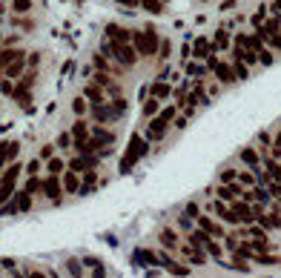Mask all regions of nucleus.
<instances>
[{
    "mask_svg": "<svg viewBox=\"0 0 281 278\" xmlns=\"http://www.w3.org/2000/svg\"><path fill=\"white\" fill-rule=\"evenodd\" d=\"M12 195H15V184H6V181H0V204L12 201Z\"/></svg>",
    "mask_w": 281,
    "mask_h": 278,
    "instance_id": "393cba45",
    "label": "nucleus"
},
{
    "mask_svg": "<svg viewBox=\"0 0 281 278\" xmlns=\"http://www.w3.org/2000/svg\"><path fill=\"white\" fill-rule=\"evenodd\" d=\"M198 227H201L207 235H212V238H224V235H227L218 221H212V218H207V215H198Z\"/></svg>",
    "mask_w": 281,
    "mask_h": 278,
    "instance_id": "423d86ee",
    "label": "nucleus"
},
{
    "mask_svg": "<svg viewBox=\"0 0 281 278\" xmlns=\"http://www.w3.org/2000/svg\"><path fill=\"white\" fill-rule=\"evenodd\" d=\"M267 43H270V46H272V49H281V35L270 37V40H267Z\"/></svg>",
    "mask_w": 281,
    "mask_h": 278,
    "instance_id": "603ef678",
    "label": "nucleus"
},
{
    "mask_svg": "<svg viewBox=\"0 0 281 278\" xmlns=\"http://www.w3.org/2000/svg\"><path fill=\"white\" fill-rule=\"evenodd\" d=\"M92 118H95L98 124H109V121H115V112L106 103H92Z\"/></svg>",
    "mask_w": 281,
    "mask_h": 278,
    "instance_id": "1a4fd4ad",
    "label": "nucleus"
},
{
    "mask_svg": "<svg viewBox=\"0 0 281 278\" xmlns=\"http://www.w3.org/2000/svg\"><path fill=\"white\" fill-rule=\"evenodd\" d=\"M212 72H215V78H218L221 83H232V81H238L236 78V72H232V66H227V63H215V69H212Z\"/></svg>",
    "mask_w": 281,
    "mask_h": 278,
    "instance_id": "f8f14e48",
    "label": "nucleus"
},
{
    "mask_svg": "<svg viewBox=\"0 0 281 278\" xmlns=\"http://www.w3.org/2000/svg\"><path fill=\"white\" fill-rule=\"evenodd\" d=\"M210 52H212V40H207V37H198V40H195L193 54H195V58H210Z\"/></svg>",
    "mask_w": 281,
    "mask_h": 278,
    "instance_id": "a211bd4d",
    "label": "nucleus"
},
{
    "mask_svg": "<svg viewBox=\"0 0 281 278\" xmlns=\"http://www.w3.org/2000/svg\"><path fill=\"white\" fill-rule=\"evenodd\" d=\"M155 112H158V98L144 100V118H147V115H155Z\"/></svg>",
    "mask_w": 281,
    "mask_h": 278,
    "instance_id": "e433bc0d",
    "label": "nucleus"
},
{
    "mask_svg": "<svg viewBox=\"0 0 281 278\" xmlns=\"http://www.w3.org/2000/svg\"><path fill=\"white\" fill-rule=\"evenodd\" d=\"M161 241H164V247L175 250V247H178V235L172 233V230H164V233H161Z\"/></svg>",
    "mask_w": 281,
    "mask_h": 278,
    "instance_id": "cd10ccee",
    "label": "nucleus"
},
{
    "mask_svg": "<svg viewBox=\"0 0 281 278\" xmlns=\"http://www.w3.org/2000/svg\"><path fill=\"white\" fill-rule=\"evenodd\" d=\"M172 121H175V109H172V106H169V109H161L158 118H152L150 126H147V141H161Z\"/></svg>",
    "mask_w": 281,
    "mask_h": 278,
    "instance_id": "7ed1b4c3",
    "label": "nucleus"
},
{
    "mask_svg": "<svg viewBox=\"0 0 281 278\" xmlns=\"http://www.w3.org/2000/svg\"><path fill=\"white\" fill-rule=\"evenodd\" d=\"M241 161L247 163V166H250V170H255V166H258V155H255V149H241Z\"/></svg>",
    "mask_w": 281,
    "mask_h": 278,
    "instance_id": "5701e85b",
    "label": "nucleus"
},
{
    "mask_svg": "<svg viewBox=\"0 0 281 278\" xmlns=\"http://www.w3.org/2000/svg\"><path fill=\"white\" fill-rule=\"evenodd\" d=\"M26 278H46V275L40 272V269H29V272H26Z\"/></svg>",
    "mask_w": 281,
    "mask_h": 278,
    "instance_id": "864d4df0",
    "label": "nucleus"
},
{
    "mask_svg": "<svg viewBox=\"0 0 281 278\" xmlns=\"http://www.w3.org/2000/svg\"><path fill=\"white\" fill-rule=\"evenodd\" d=\"M18 58H26V54H23V49H3V52H0V72H6V66H9V63H15Z\"/></svg>",
    "mask_w": 281,
    "mask_h": 278,
    "instance_id": "ddd939ff",
    "label": "nucleus"
},
{
    "mask_svg": "<svg viewBox=\"0 0 281 278\" xmlns=\"http://www.w3.org/2000/svg\"><path fill=\"white\" fill-rule=\"evenodd\" d=\"M72 138L75 141H89V129L83 121H75V126H72Z\"/></svg>",
    "mask_w": 281,
    "mask_h": 278,
    "instance_id": "4be33fe9",
    "label": "nucleus"
},
{
    "mask_svg": "<svg viewBox=\"0 0 281 278\" xmlns=\"http://www.w3.org/2000/svg\"><path fill=\"white\" fill-rule=\"evenodd\" d=\"M169 49H172V46H169V40H161V49H158V58H169Z\"/></svg>",
    "mask_w": 281,
    "mask_h": 278,
    "instance_id": "37998d69",
    "label": "nucleus"
},
{
    "mask_svg": "<svg viewBox=\"0 0 281 278\" xmlns=\"http://www.w3.org/2000/svg\"><path fill=\"white\" fill-rule=\"evenodd\" d=\"M238 184H244V187H255L258 178H255L253 172H238Z\"/></svg>",
    "mask_w": 281,
    "mask_h": 278,
    "instance_id": "473e14b6",
    "label": "nucleus"
},
{
    "mask_svg": "<svg viewBox=\"0 0 281 278\" xmlns=\"http://www.w3.org/2000/svg\"><path fill=\"white\" fill-rule=\"evenodd\" d=\"M12 9L18 15H26V12H32V0H12Z\"/></svg>",
    "mask_w": 281,
    "mask_h": 278,
    "instance_id": "2f4dec72",
    "label": "nucleus"
},
{
    "mask_svg": "<svg viewBox=\"0 0 281 278\" xmlns=\"http://www.w3.org/2000/svg\"><path fill=\"white\" fill-rule=\"evenodd\" d=\"M15 26H20L23 32H29V29H32V20H23V18H18V20H15Z\"/></svg>",
    "mask_w": 281,
    "mask_h": 278,
    "instance_id": "49530a36",
    "label": "nucleus"
},
{
    "mask_svg": "<svg viewBox=\"0 0 281 278\" xmlns=\"http://www.w3.org/2000/svg\"><path fill=\"white\" fill-rule=\"evenodd\" d=\"M132 46H135V52H138L140 58H155L161 49V37L152 26H147V32H135V35H132Z\"/></svg>",
    "mask_w": 281,
    "mask_h": 278,
    "instance_id": "f257e3e1",
    "label": "nucleus"
},
{
    "mask_svg": "<svg viewBox=\"0 0 281 278\" xmlns=\"http://www.w3.org/2000/svg\"><path fill=\"white\" fill-rule=\"evenodd\" d=\"M15 206H18V212H26V209H32V195H29L26 189L15 195Z\"/></svg>",
    "mask_w": 281,
    "mask_h": 278,
    "instance_id": "aec40b11",
    "label": "nucleus"
},
{
    "mask_svg": "<svg viewBox=\"0 0 281 278\" xmlns=\"http://www.w3.org/2000/svg\"><path fill=\"white\" fill-rule=\"evenodd\" d=\"M135 261H138V264H150V267H158L161 264L158 252H152V250H135Z\"/></svg>",
    "mask_w": 281,
    "mask_h": 278,
    "instance_id": "4468645a",
    "label": "nucleus"
},
{
    "mask_svg": "<svg viewBox=\"0 0 281 278\" xmlns=\"http://www.w3.org/2000/svg\"><path fill=\"white\" fill-rule=\"evenodd\" d=\"M0 92H3V95H15V86H12L9 78H3V81H0Z\"/></svg>",
    "mask_w": 281,
    "mask_h": 278,
    "instance_id": "ea45409f",
    "label": "nucleus"
},
{
    "mask_svg": "<svg viewBox=\"0 0 281 278\" xmlns=\"http://www.w3.org/2000/svg\"><path fill=\"white\" fill-rule=\"evenodd\" d=\"M40 189H43V181L35 178V175H29V181H26V192H29V195H35V192H40Z\"/></svg>",
    "mask_w": 281,
    "mask_h": 278,
    "instance_id": "7c9ffc66",
    "label": "nucleus"
},
{
    "mask_svg": "<svg viewBox=\"0 0 281 278\" xmlns=\"http://www.w3.org/2000/svg\"><path fill=\"white\" fill-rule=\"evenodd\" d=\"M255 264H281V258L278 255H267V252H261V255H255Z\"/></svg>",
    "mask_w": 281,
    "mask_h": 278,
    "instance_id": "f704fd0d",
    "label": "nucleus"
},
{
    "mask_svg": "<svg viewBox=\"0 0 281 278\" xmlns=\"http://www.w3.org/2000/svg\"><path fill=\"white\" fill-rule=\"evenodd\" d=\"M72 109H75V115H80V112L86 109V100H83V98H75V100H72Z\"/></svg>",
    "mask_w": 281,
    "mask_h": 278,
    "instance_id": "79ce46f5",
    "label": "nucleus"
},
{
    "mask_svg": "<svg viewBox=\"0 0 281 278\" xmlns=\"http://www.w3.org/2000/svg\"><path fill=\"white\" fill-rule=\"evenodd\" d=\"M212 49H229V35H227V29H221L218 35H215V40H212Z\"/></svg>",
    "mask_w": 281,
    "mask_h": 278,
    "instance_id": "a878e982",
    "label": "nucleus"
},
{
    "mask_svg": "<svg viewBox=\"0 0 281 278\" xmlns=\"http://www.w3.org/2000/svg\"><path fill=\"white\" fill-rule=\"evenodd\" d=\"M72 141H75V138H72V132H63L61 138H58V146H63V149H66V146H72Z\"/></svg>",
    "mask_w": 281,
    "mask_h": 278,
    "instance_id": "a19ab883",
    "label": "nucleus"
},
{
    "mask_svg": "<svg viewBox=\"0 0 281 278\" xmlns=\"http://www.w3.org/2000/svg\"><path fill=\"white\" fill-rule=\"evenodd\" d=\"M66 267H69V272H72V275H78V278H80V264H78L75 258H72L69 264H66Z\"/></svg>",
    "mask_w": 281,
    "mask_h": 278,
    "instance_id": "c03bdc74",
    "label": "nucleus"
},
{
    "mask_svg": "<svg viewBox=\"0 0 281 278\" xmlns=\"http://www.w3.org/2000/svg\"><path fill=\"white\" fill-rule=\"evenodd\" d=\"M104 54H112V58L121 63V66H135V63H138V58H140V54L135 52V46H129V43H115V40L104 43Z\"/></svg>",
    "mask_w": 281,
    "mask_h": 278,
    "instance_id": "f03ea898",
    "label": "nucleus"
},
{
    "mask_svg": "<svg viewBox=\"0 0 281 278\" xmlns=\"http://www.w3.org/2000/svg\"><path fill=\"white\" fill-rule=\"evenodd\" d=\"M241 235H250V238H255V241H267L264 227H247V230H241Z\"/></svg>",
    "mask_w": 281,
    "mask_h": 278,
    "instance_id": "b1692460",
    "label": "nucleus"
},
{
    "mask_svg": "<svg viewBox=\"0 0 281 278\" xmlns=\"http://www.w3.org/2000/svg\"><path fill=\"white\" fill-rule=\"evenodd\" d=\"M258 141H261V146H270V144H272L270 132H261V135H258Z\"/></svg>",
    "mask_w": 281,
    "mask_h": 278,
    "instance_id": "09e8293b",
    "label": "nucleus"
},
{
    "mask_svg": "<svg viewBox=\"0 0 281 278\" xmlns=\"http://www.w3.org/2000/svg\"><path fill=\"white\" fill-rule=\"evenodd\" d=\"M92 278H106V272H104V267H98L95 272H92Z\"/></svg>",
    "mask_w": 281,
    "mask_h": 278,
    "instance_id": "6e6d98bb",
    "label": "nucleus"
},
{
    "mask_svg": "<svg viewBox=\"0 0 281 278\" xmlns=\"http://www.w3.org/2000/svg\"><path fill=\"white\" fill-rule=\"evenodd\" d=\"M258 61H261L264 66H267V63H272V54L267 52V49H261V52H258Z\"/></svg>",
    "mask_w": 281,
    "mask_h": 278,
    "instance_id": "a18cd8bd",
    "label": "nucleus"
},
{
    "mask_svg": "<svg viewBox=\"0 0 281 278\" xmlns=\"http://www.w3.org/2000/svg\"><path fill=\"white\" fill-rule=\"evenodd\" d=\"M140 6L147 12H152V15H161V12H164V3H161V0H140Z\"/></svg>",
    "mask_w": 281,
    "mask_h": 278,
    "instance_id": "c85d7f7f",
    "label": "nucleus"
},
{
    "mask_svg": "<svg viewBox=\"0 0 281 278\" xmlns=\"http://www.w3.org/2000/svg\"><path fill=\"white\" fill-rule=\"evenodd\" d=\"M221 181H224V184H232V181H238V170H224V172H221Z\"/></svg>",
    "mask_w": 281,
    "mask_h": 278,
    "instance_id": "58836bf2",
    "label": "nucleus"
},
{
    "mask_svg": "<svg viewBox=\"0 0 281 278\" xmlns=\"http://www.w3.org/2000/svg\"><path fill=\"white\" fill-rule=\"evenodd\" d=\"M61 181H63V189H66V192H78L80 189V178H78V172H63L61 175Z\"/></svg>",
    "mask_w": 281,
    "mask_h": 278,
    "instance_id": "2eb2a0df",
    "label": "nucleus"
},
{
    "mask_svg": "<svg viewBox=\"0 0 281 278\" xmlns=\"http://www.w3.org/2000/svg\"><path fill=\"white\" fill-rule=\"evenodd\" d=\"M184 258L190 264H207V250L198 244H190V247H184Z\"/></svg>",
    "mask_w": 281,
    "mask_h": 278,
    "instance_id": "6e6552de",
    "label": "nucleus"
},
{
    "mask_svg": "<svg viewBox=\"0 0 281 278\" xmlns=\"http://www.w3.org/2000/svg\"><path fill=\"white\" fill-rule=\"evenodd\" d=\"M18 149H20V144L18 141H3V144H0V166H3V163H9L12 158H15V155H18Z\"/></svg>",
    "mask_w": 281,
    "mask_h": 278,
    "instance_id": "9b49d317",
    "label": "nucleus"
},
{
    "mask_svg": "<svg viewBox=\"0 0 281 278\" xmlns=\"http://www.w3.org/2000/svg\"><path fill=\"white\" fill-rule=\"evenodd\" d=\"M121 6H140V0H118Z\"/></svg>",
    "mask_w": 281,
    "mask_h": 278,
    "instance_id": "5fc2aeb1",
    "label": "nucleus"
},
{
    "mask_svg": "<svg viewBox=\"0 0 281 278\" xmlns=\"http://www.w3.org/2000/svg\"><path fill=\"white\" fill-rule=\"evenodd\" d=\"M43 192L52 198L55 204H58V201H61V195H63V181H61V175H49V178L43 181Z\"/></svg>",
    "mask_w": 281,
    "mask_h": 278,
    "instance_id": "39448f33",
    "label": "nucleus"
},
{
    "mask_svg": "<svg viewBox=\"0 0 281 278\" xmlns=\"http://www.w3.org/2000/svg\"><path fill=\"white\" fill-rule=\"evenodd\" d=\"M46 170H49V175H63V161L61 158H49V161H46Z\"/></svg>",
    "mask_w": 281,
    "mask_h": 278,
    "instance_id": "c756f323",
    "label": "nucleus"
},
{
    "mask_svg": "<svg viewBox=\"0 0 281 278\" xmlns=\"http://www.w3.org/2000/svg\"><path fill=\"white\" fill-rule=\"evenodd\" d=\"M52 152H55V146H52V144H46L43 149H40V155H43V158H52Z\"/></svg>",
    "mask_w": 281,
    "mask_h": 278,
    "instance_id": "3c124183",
    "label": "nucleus"
},
{
    "mask_svg": "<svg viewBox=\"0 0 281 278\" xmlns=\"http://www.w3.org/2000/svg\"><path fill=\"white\" fill-rule=\"evenodd\" d=\"M232 72H236V78H238V81H244L247 75H250V69H247V63L236 61V63H232Z\"/></svg>",
    "mask_w": 281,
    "mask_h": 278,
    "instance_id": "72a5a7b5",
    "label": "nucleus"
},
{
    "mask_svg": "<svg viewBox=\"0 0 281 278\" xmlns=\"http://www.w3.org/2000/svg\"><path fill=\"white\" fill-rule=\"evenodd\" d=\"M112 141H115V135L109 132V129H101V126H98L95 132H92V144H95V149H101V146H112Z\"/></svg>",
    "mask_w": 281,
    "mask_h": 278,
    "instance_id": "9d476101",
    "label": "nucleus"
},
{
    "mask_svg": "<svg viewBox=\"0 0 281 278\" xmlns=\"http://www.w3.org/2000/svg\"><path fill=\"white\" fill-rule=\"evenodd\" d=\"M150 95H152V98H158V100L169 98V83H164V81L152 83V86H150Z\"/></svg>",
    "mask_w": 281,
    "mask_h": 278,
    "instance_id": "412c9836",
    "label": "nucleus"
},
{
    "mask_svg": "<svg viewBox=\"0 0 281 278\" xmlns=\"http://www.w3.org/2000/svg\"><path fill=\"white\" fill-rule=\"evenodd\" d=\"M106 37H109V40H115V43H129V40H132V32H129V29H121L118 23H109V26H106Z\"/></svg>",
    "mask_w": 281,
    "mask_h": 278,
    "instance_id": "0eeeda50",
    "label": "nucleus"
},
{
    "mask_svg": "<svg viewBox=\"0 0 281 278\" xmlns=\"http://www.w3.org/2000/svg\"><path fill=\"white\" fill-rule=\"evenodd\" d=\"M186 75H193V78H204V66H198V63H186Z\"/></svg>",
    "mask_w": 281,
    "mask_h": 278,
    "instance_id": "4c0bfd02",
    "label": "nucleus"
},
{
    "mask_svg": "<svg viewBox=\"0 0 281 278\" xmlns=\"http://www.w3.org/2000/svg\"><path fill=\"white\" fill-rule=\"evenodd\" d=\"M23 66H26V58H18L15 63L6 66V72H3V75H6L9 81H12V78H20V75H23Z\"/></svg>",
    "mask_w": 281,
    "mask_h": 278,
    "instance_id": "6ab92c4d",
    "label": "nucleus"
},
{
    "mask_svg": "<svg viewBox=\"0 0 281 278\" xmlns=\"http://www.w3.org/2000/svg\"><path fill=\"white\" fill-rule=\"evenodd\" d=\"M272 144H275V146H278V149H281V132L275 135V141H272Z\"/></svg>",
    "mask_w": 281,
    "mask_h": 278,
    "instance_id": "13d9d810",
    "label": "nucleus"
},
{
    "mask_svg": "<svg viewBox=\"0 0 281 278\" xmlns=\"http://www.w3.org/2000/svg\"><path fill=\"white\" fill-rule=\"evenodd\" d=\"M92 66H95L98 72H112V75H121V72H118V66H109V63H106V58H104L101 52L92 54Z\"/></svg>",
    "mask_w": 281,
    "mask_h": 278,
    "instance_id": "dca6fc26",
    "label": "nucleus"
},
{
    "mask_svg": "<svg viewBox=\"0 0 281 278\" xmlns=\"http://www.w3.org/2000/svg\"><path fill=\"white\" fill-rule=\"evenodd\" d=\"M83 95H86L92 103H104V86H98V83H86V89H83Z\"/></svg>",
    "mask_w": 281,
    "mask_h": 278,
    "instance_id": "f3484780",
    "label": "nucleus"
},
{
    "mask_svg": "<svg viewBox=\"0 0 281 278\" xmlns=\"http://www.w3.org/2000/svg\"><path fill=\"white\" fill-rule=\"evenodd\" d=\"M147 149H150V146H147V141H144L140 135H132L129 149H126V155L121 158V166H118V170H121V175H123V172H129L132 166H135V161H138L140 155H147Z\"/></svg>",
    "mask_w": 281,
    "mask_h": 278,
    "instance_id": "20e7f679",
    "label": "nucleus"
},
{
    "mask_svg": "<svg viewBox=\"0 0 281 278\" xmlns=\"http://www.w3.org/2000/svg\"><path fill=\"white\" fill-rule=\"evenodd\" d=\"M112 112H115V118H121L123 112H126V100H123L121 95H118V98L112 100Z\"/></svg>",
    "mask_w": 281,
    "mask_h": 278,
    "instance_id": "c9c22d12",
    "label": "nucleus"
},
{
    "mask_svg": "<svg viewBox=\"0 0 281 278\" xmlns=\"http://www.w3.org/2000/svg\"><path fill=\"white\" fill-rule=\"evenodd\" d=\"M272 9H275V15H278V12H281V0H275V3H272Z\"/></svg>",
    "mask_w": 281,
    "mask_h": 278,
    "instance_id": "4d7b16f0",
    "label": "nucleus"
},
{
    "mask_svg": "<svg viewBox=\"0 0 281 278\" xmlns=\"http://www.w3.org/2000/svg\"><path fill=\"white\" fill-rule=\"evenodd\" d=\"M18 175H20V163H9V170L3 172V178H0V181H6V184H15V181H18Z\"/></svg>",
    "mask_w": 281,
    "mask_h": 278,
    "instance_id": "bb28decb",
    "label": "nucleus"
},
{
    "mask_svg": "<svg viewBox=\"0 0 281 278\" xmlns=\"http://www.w3.org/2000/svg\"><path fill=\"white\" fill-rule=\"evenodd\" d=\"M26 170H29V175H35V172L40 170V161H29V166H26Z\"/></svg>",
    "mask_w": 281,
    "mask_h": 278,
    "instance_id": "8fccbe9b",
    "label": "nucleus"
},
{
    "mask_svg": "<svg viewBox=\"0 0 281 278\" xmlns=\"http://www.w3.org/2000/svg\"><path fill=\"white\" fill-rule=\"evenodd\" d=\"M186 218H198V204H186Z\"/></svg>",
    "mask_w": 281,
    "mask_h": 278,
    "instance_id": "de8ad7c7",
    "label": "nucleus"
},
{
    "mask_svg": "<svg viewBox=\"0 0 281 278\" xmlns=\"http://www.w3.org/2000/svg\"><path fill=\"white\" fill-rule=\"evenodd\" d=\"M161 3H164V0H161Z\"/></svg>",
    "mask_w": 281,
    "mask_h": 278,
    "instance_id": "bf43d9fd",
    "label": "nucleus"
}]
</instances>
